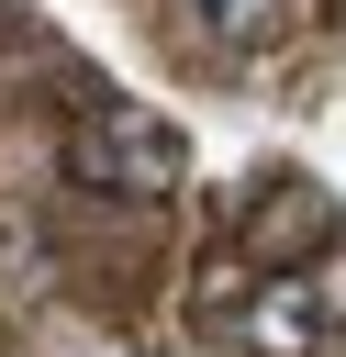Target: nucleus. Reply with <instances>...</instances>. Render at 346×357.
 I'll return each mask as SVG.
<instances>
[{"label":"nucleus","mask_w":346,"mask_h":357,"mask_svg":"<svg viewBox=\"0 0 346 357\" xmlns=\"http://www.w3.org/2000/svg\"><path fill=\"white\" fill-rule=\"evenodd\" d=\"M190 22L223 45V56H268L290 33V0H190Z\"/></svg>","instance_id":"4"},{"label":"nucleus","mask_w":346,"mask_h":357,"mask_svg":"<svg viewBox=\"0 0 346 357\" xmlns=\"http://www.w3.org/2000/svg\"><path fill=\"white\" fill-rule=\"evenodd\" d=\"M67 178L100 190V201H167V190L190 178V134H179L167 112L123 100V89H89L78 123H67Z\"/></svg>","instance_id":"1"},{"label":"nucleus","mask_w":346,"mask_h":357,"mask_svg":"<svg viewBox=\"0 0 346 357\" xmlns=\"http://www.w3.org/2000/svg\"><path fill=\"white\" fill-rule=\"evenodd\" d=\"M234 346L246 357H324V290L313 279H257L234 301Z\"/></svg>","instance_id":"3"},{"label":"nucleus","mask_w":346,"mask_h":357,"mask_svg":"<svg viewBox=\"0 0 346 357\" xmlns=\"http://www.w3.org/2000/svg\"><path fill=\"white\" fill-rule=\"evenodd\" d=\"M134 357H179V346H134Z\"/></svg>","instance_id":"5"},{"label":"nucleus","mask_w":346,"mask_h":357,"mask_svg":"<svg viewBox=\"0 0 346 357\" xmlns=\"http://www.w3.org/2000/svg\"><path fill=\"white\" fill-rule=\"evenodd\" d=\"M335 190L301 178V167H268L246 190V268L257 279H313V257H335Z\"/></svg>","instance_id":"2"}]
</instances>
